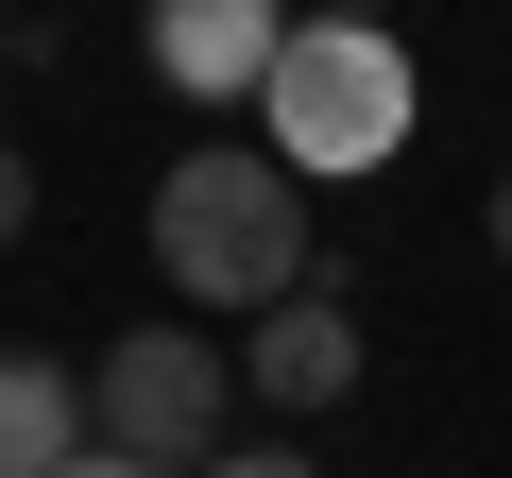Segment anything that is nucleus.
<instances>
[{
    "mask_svg": "<svg viewBox=\"0 0 512 478\" xmlns=\"http://www.w3.org/2000/svg\"><path fill=\"white\" fill-rule=\"evenodd\" d=\"M154 257H171L188 308H256V325H274L291 291H325V257H308V188L256 154V137H188V154H171V188H154Z\"/></svg>",
    "mask_w": 512,
    "mask_h": 478,
    "instance_id": "obj_1",
    "label": "nucleus"
},
{
    "mask_svg": "<svg viewBox=\"0 0 512 478\" xmlns=\"http://www.w3.org/2000/svg\"><path fill=\"white\" fill-rule=\"evenodd\" d=\"M256 154H274L291 188H359L410 154V52L376 18H291L274 86H256Z\"/></svg>",
    "mask_w": 512,
    "mask_h": 478,
    "instance_id": "obj_2",
    "label": "nucleus"
},
{
    "mask_svg": "<svg viewBox=\"0 0 512 478\" xmlns=\"http://www.w3.org/2000/svg\"><path fill=\"white\" fill-rule=\"evenodd\" d=\"M239 359L222 342H188V325H137V342H103L86 359V427H103V461H154V478H205L239 427Z\"/></svg>",
    "mask_w": 512,
    "mask_h": 478,
    "instance_id": "obj_3",
    "label": "nucleus"
},
{
    "mask_svg": "<svg viewBox=\"0 0 512 478\" xmlns=\"http://www.w3.org/2000/svg\"><path fill=\"white\" fill-rule=\"evenodd\" d=\"M274 52H291L274 0H154V86H171V103H256Z\"/></svg>",
    "mask_w": 512,
    "mask_h": 478,
    "instance_id": "obj_4",
    "label": "nucleus"
},
{
    "mask_svg": "<svg viewBox=\"0 0 512 478\" xmlns=\"http://www.w3.org/2000/svg\"><path fill=\"white\" fill-rule=\"evenodd\" d=\"M239 393H256V410H342V393H359V308H342V291H291L274 325L239 342Z\"/></svg>",
    "mask_w": 512,
    "mask_h": 478,
    "instance_id": "obj_5",
    "label": "nucleus"
},
{
    "mask_svg": "<svg viewBox=\"0 0 512 478\" xmlns=\"http://www.w3.org/2000/svg\"><path fill=\"white\" fill-rule=\"evenodd\" d=\"M86 461H103V427H86V376L18 342V359H0V478H86Z\"/></svg>",
    "mask_w": 512,
    "mask_h": 478,
    "instance_id": "obj_6",
    "label": "nucleus"
},
{
    "mask_svg": "<svg viewBox=\"0 0 512 478\" xmlns=\"http://www.w3.org/2000/svg\"><path fill=\"white\" fill-rule=\"evenodd\" d=\"M205 478H325V461H308V444H222Z\"/></svg>",
    "mask_w": 512,
    "mask_h": 478,
    "instance_id": "obj_7",
    "label": "nucleus"
},
{
    "mask_svg": "<svg viewBox=\"0 0 512 478\" xmlns=\"http://www.w3.org/2000/svg\"><path fill=\"white\" fill-rule=\"evenodd\" d=\"M18 222H35V154L0 137V239H18Z\"/></svg>",
    "mask_w": 512,
    "mask_h": 478,
    "instance_id": "obj_8",
    "label": "nucleus"
},
{
    "mask_svg": "<svg viewBox=\"0 0 512 478\" xmlns=\"http://www.w3.org/2000/svg\"><path fill=\"white\" fill-rule=\"evenodd\" d=\"M478 222H495V257H512V171H495V205H478Z\"/></svg>",
    "mask_w": 512,
    "mask_h": 478,
    "instance_id": "obj_9",
    "label": "nucleus"
},
{
    "mask_svg": "<svg viewBox=\"0 0 512 478\" xmlns=\"http://www.w3.org/2000/svg\"><path fill=\"white\" fill-rule=\"evenodd\" d=\"M86 478H154V461H86Z\"/></svg>",
    "mask_w": 512,
    "mask_h": 478,
    "instance_id": "obj_10",
    "label": "nucleus"
},
{
    "mask_svg": "<svg viewBox=\"0 0 512 478\" xmlns=\"http://www.w3.org/2000/svg\"><path fill=\"white\" fill-rule=\"evenodd\" d=\"M0 69H18V18H0Z\"/></svg>",
    "mask_w": 512,
    "mask_h": 478,
    "instance_id": "obj_11",
    "label": "nucleus"
}]
</instances>
